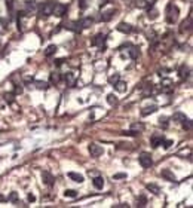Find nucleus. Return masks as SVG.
Returning <instances> with one entry per match:
<instances>
[{"mask_svg":"<svg viewBox=\"0 0 193 208\" xmlns=\"http://www.w3.org/2000/svg\"><path fill=\"white\" fill-rule=\"evenodd\" d=\"M54 5L55 2H48V3H42L39 6V16H49L52 15V11H54Z\"/></svg>","mask_w":193,"mask_h":208,"instance_id":"obj_1","label":"nucleus"},{"mask_svg":"<svg viewBox=\"0 0 193 208\" xmlns=\"http://www.w3.org/2000/svg\"><path fill=\"white\" fill-rule=\"evenodd\" d=\"M138 160H140V165H141L143 168H150V167L153 165V159H152L150 153H147V152H143V153L140 155Z\"/></svg>","mask_w":193,"mask_h":208,"instance_id":"obj_2","label":"nucleus"},{"mask_svg":"<svg viewBox=\"0 0 193 208\" xmlns=\"http://www.w3.org/2000/svg\"><path fill=\"white\" fill-rule=\"evenodd\" d=\"M166 19L168 22H175L177 18H178V9L174 6V5H168L166 6Z\"/></svg>","mask_w":193,"mask_h":208,"instance_id":"obj_3","label":"nucleus"},{"mask_svg":"<svg viewBox=\"0 0 193 208\" xmlns=\"http://www.w3.org/2000/svg\"><path fill=\"white\" fill-rule=\"evenodd\" d=\"M88 149H89L91 156H94V158H98V156H101L104 153V149L101 146H98V144H95V143H91Z\"/></svg>","mask_w":193,"mask_h":208,"instance_id":"obj_4","label":"nucleus"},{"mask_svg":"<svg viewBox=\"0 0 193 208\" xmlns=\"http://www.w3.org/2000/svg\"><path fill=\"white\" fill-rule=\"evenodd\" d=\"M67 12V6L62 5V3H57L54 5V11H52V15H57V16H64Z\"/></svg>","mask_w":193,"mask_h":208,"instance_id":"obj_5","label":"nucleus"},{"mask_svg":"<svg viewBox=\"0 0 193 208\" xmlns=\"http://www.w3.org/2000/svg\"><path fill=\"white\" fill-rule=\"evenodd\" d=\"M65 27H67L68 30H71V31H75V33H80L82 28H83L82 21H71V22H68Z\"/></svg>","mask_w":193,"mask_h":208,"instance_id":"obj_6","label":"nucleus"},{"mask_svg":"<svg viewBox=\"0 0 193 208\" xmlns=\"http://www.w3.org/2000/svg\"><path fill=\"white\" fill-rule=\"evenodd\" d=\"M42 180H43L45 184H48V186H54V183H55V177L49 171H43L42 173Z\"/></svg>","mask_w":193,"mask_h":208,"instance_id":"obj_7","label":"nucleus"},{"mask_svg":"<svg viewBox=\"0 0 193 208\" xmlns=\"http://www.w3.org/2000/svg\"><path fill=\"white\" fill-rule=\"evenodd\" d=\"M160 175L165 180H168V181H177V178H175V175H174V173L171 170H162L160 171Z\"/></svg>","mask_w":193,"mask_h":208,"instance_id":"obj_8","label":"nucleus"},{"mask_svg":"<svg viewBox=\"0 0 193 208\" xmlns=\"http://www.w3.org/2000/svg\"><path fill=\"white\" fill-rule=\"evenodd\" d=\"M150 141H152V146L153 147H159L163 141V135L162 134H155L152 138H150Z\"/></svg>","mask_w":193,"mask_h":208,"instance_id":"obj_9","label":"nucleus"},{"mask_svg":"<svg viewBox=\"0 0 193 208\" xmlns=\"http://www.w3.org/2000/svg\"><path fill=\"white\" fill-rule=\"evenodd\" d=\"M104 40H106V34L100 33V34H97V36L94 37V40H92V45H94V46L103 45V43H104Z\"/></svg>","mask_w":193,"mask_h":208,"instance_id":"obj_10","label":"nucleus"},{"mask_svg":"<svg viewBox=\"0 0 193 208\" xmlns=\"http://www.w3.org/2000/svg\"><path fill=\"white\" fill-rule=\"evenodd\" d=\"M117 30L120 33H131L132 31V27L129 24H126V22H120V24L117 26Z\"/></svg>","mask_w":193,"mask_h":208,"instance_id":"obj_11","label":"nucleus"},{"mask_svg":"<svg viewBox=\"0 0 193 208\" xmlns=\"http://www.w3.org/2000/svg\"><path fill=\"white\" fill-rule=\"evenodd\" d=\"M92 183H94V187L98 189V190L104 187V178H103V177H95Z\"/></svg>","mask_w":193,"mask_h":208,"instance_id":"obj_12","label":"nucleus"},{"mask_svg":"<svg viewBox=\"0 0 193 208\" xmlns=\"http://www.w3.org/2000/svg\"><path fill=\"white\" fill-rule=\"evenodd\" d=\"M158 110V106H149V107H144L141 111V116H147V114H152Z\"/></svg>","mask_w":193,"mask_h":208,"instance_id":"obj_13","label":"nucleus"},{"mask_svg":"<svg viewBox=\"0 0 193 208\" xmlns=\"http://www.w3.org/2000/svg\"><path fill=\"white\" fill-rule=\"evenodd\" d=\"M68 177L71 178V180H75L76 183H83V175L82 174H77V173H68Z\"/></svg>","mask_w":193,"mask_h":208,"instance_id":"obj_14","label":"nucleus"},{"mask_svg":"<svg viewBox=\"0 0 193 208\" xmlns=\"http://www.w3.org/2000/svg\"><path fill=\"white\" fill-rule=\"evenodd\" d=\"M146 187H147V189H149V190H150L152 193H155V195H159V193H160V187L158 186V184H153V183H149V184H147V186H146Z\"/></svg>","mask_w":193,"mask_h":208,"instance_id":"obj_15","label":"nucleus"},{"mask_svg":"<svg viewBox=\"0 0 193 208\" xmlns=\"http://www.w3.org/2000/svg\"><path fill=\"white\" fill-rule=\"evenodd\" d=\"M34 86L40 91H46L48 88H49V85H48V82H43V80H36L34 82Z\"/></svg>","mask_w":193,"mask_h":208,"instance_id":"obj_16","label":"nucleus"},{"mask_svg":"<svg viewBox=\"0 0 193 208\" xmlns=\"http://www.w3.org/2000/svg\"><path fill=\"white\" fill-rule=\"evenodd\" d=\"M57 46L55 45H49V46H48V48H46V51H45V57H51V55H54L55 52H57Z\"/></svg>","mask_w":193,"mask_h":208,"instance_id":"obj_17","label":"nucleus"},{"mask_svg":"<svg viewBox=\"0 0 193 208\" xmlns=\"http://www.w3.org/2000/svg\"><path fill=\"white\" fill-rule=\"evenodd\" d=\"M114 88H116V91H119V92H125V91H126V83L122 82V80H117V82L114 83Z\"/></svg>","mask_w":193,"mask_h":208,"instance_id":"obj_18","label":"nucleus"},{"mask_svg":"<svg viewBox=\"0 0 193 208\" xmlns=\"http://www.w3.org/2000/svg\"><path fill=\"white\" fill-rule=\"evenodd\" d=\"M113 13H114V9H110V11H107V12H104V13H103L101 19H103L104 22H109V21L113 18Z\"/></svg>","mask_w":193,"mask_h":208,"instance_id":"obj_19","label":"nucleus"},{"mask_svg":"<svg viewBox=\"0 0 193 208\" xmlns=\"http://www.w3.org/2000/svg\"><path fill=\"white\" fill-rule=\"evenodd\" d=\"M64 80L67 82V85L73 86V85H75V76H73V73H67V75H64Z\"/></svg>","mask_w":193,"mask_h":208,"instance_id":"obj_20","label":"nucleus"},{"mask_svg":"<svg viewBox=\"0 0 193 208\" xmlns=\"http://www.w3.org/2000/svg\"><path fill=\"white\" fill-rule=\"evenodd\" d=\"M138 55H140V49L135 48V46H131V49H129V57H131L132 60H137Z\"/></svg>","mask_w":193,"mask_h":208,"instance_id":"obj_21","label":"nucleus"},{"mask_svg":"<svg viewBox=\"0 0 193 208\" xmlns=\"http://www.w3.org/2000/svg\"><path fill=\"white\" fill-rule=\"evenodd\" d=\"M172 119H174L175 122H181V121H184V119H186V114H184V113H181V111H175V113H174V116H172Z\"/></svg>","mask_w":193,"mask_h":208,"instance_id":"obj_22","label":"nucleus"},{"mask_svg":"<svg viewBox=\"0 0 193 208\" xmlns=\"http://www.w3.org/2000/svg\"><path fill=\"white\" fill-rule=\"evenodd\" d=\"M190 27H192V16H189V19H187V22L184 21L183 24H181V31H186V30H190Z\"/></svg>","mask_w":193,"mask_h":208,"instance_id":"obj_23","label":"nucleus"},{"mask_svg":"<svg viewBox=\"0 0 193 208\" xmlns=\"http://www.w3.org/2000/svg\"><path fill=\"white\" fill-rule=\"evenodd\" d=\"M26 9H27V12H33L36 9L34 0H28V2H26Z\"/></svg>","mask_w":193,"mask_h":208,"instance_id":"obj_24","label":"nucleus"},{"mask_svg":"<svg viewBox=\"0 0 193 208\" xmlns=\"http://www.w3.org/2000/svg\"><path fill=\"white\" fill-rule=\"evenodd\" d=\"M181 125H183V128L186 129V131H190L192 129V121L190 119H184V121H181Z\"/></svg>","mask_w":193,"mask_h":208,"instance_id":"obj_25","label":"nucleus"},{"mask_svg":"<svg viewBox=\"0 0 193 208\" xmlns=\"http://www.w3.org/2000/svg\"><path fill=\"white\" fill-rule=\"evenodd\" d=\"M6 201H9V202H13V204H18V193L16 192H12L8 198H6Z\"/></svg>","mask_w":193,"mask_h":208,"instance_id":"obj_26","label":"nucleus"},{"mask_svg":"<svg viewBox=\"0 0 193 208\" xmlns=\"http://www.w3.org/2000/svg\"><path fill=\"white\" fill-rule=\"evenodd\" d=\"M61 80L60 73H51V83H58Z\"/></svg>","mask_w":193,"mask_h":208,"instance_id":"obj_27","label":"nucleus"},{"mask_svg":"<svg viewBox=\"0 0 193 208\" xmlns=\"http://www.w3.org/2000/svg\"><path fill=\"white\" fill-rule=\"evenodd\" d=\"M138 205L137 207H146V204H147V198L144 196V195H141L140 198H138V202H137Z\"/></svg>","mask_w":193,"mask_h":208,"instance_id":"obj_28","label":"nucleus"},{"mask_svg":"<svg viewBox=\"0 0 193 208\" xmlns=\"http://www.w3.org/2000/svg\"><path fill=\"white\" fill-rule=\"evenodd\" d=\"M134 3H135V6H137V8H140V9H141V8H146V6H147V0H135Z\"/></svg>","mask_w":193,"mask_h":208,"instance_id":"obj_29","label":"nucleus"},{"mask_svg":"<svg viewBox=\"0 0 193 208\" xmlns=\"http://www.w3.org/2000/svg\"><path fill=\"white\" fill-rule=\"evenodd\" d=\"M64 195H65L67 198H76V196H77V192H76V190L68 189V190H65V192H64Z\"/></svg>","mask_w":193,"mask_h":208,"instance_id":"obj_30","label":"nucleus"},{"mask_svg":"<svg viewBox=\"0 0 193 208\" xmlns=\"http://www.w3.org/2000/svg\"><path fill=\"white\" fill-rule=\"evenodd\" d=\"M3 97H5V101H6L8 104H12V103L15 101V98H13L15 95H13V94H5Z\"/></svg>","mask_w":193,"mask_h":208,"instance_id":"obj_31","label":"nucleus"},{"mask_svg":"<svg viewBox=\"0 0 193 208\" xmlns=\"http://www.w3.org/2000/svg\"><path fill=\"white\" fill-rule=\"evenodd\" d=\"M107 101H109V104H111V106H113V104H116V103H117V98H116V95H114V94H109V95H107Z\"/></svg>","mask_w":193,"mask_h":208,"instance_id":"obj_32","label":"nucleus"},{"mask_svg":"<svg viewBox=\"0 0 193 208\" xmlns=\"http://www.w3.org/2000/svg\"><path fill=\"white\" fill-rule=\"evenodd\" d=\"M122 134H123V135H128V137H137V135H140V131L131 129V131H123Z\"/></svg>","mask_w":193,"mask_h":208,"instance_id":"obj_33","label":"nucleus"},{"mask_svg":"<svg viewBox=\"0 0 193 208\" xmlns=\"http://www.w3.org/2000/svg\"><path fill=\"white\" fill-rule=\"evenodd\" d=\"M82 21V26H83V28H88L91 24H92V19L91 18H85V19H80Z\"/></svg>","mask_w":193,"mask_h":208,"instance_id":"obj_34","label":"nucleus"},{"mask_svg":"<svg viewBox=\"0 0 193 208\" xmlns=\"http://www.w3.org/2000/svg\"><path fill=\"white\" fill-rule=\"evenodd\" d=\"M186 72H187V67H186L184 64H183V65H180V76H181L183 79L187 76V75H186Z\"/></svg>","mask_w":193,"mask_h":208,"instance_id":"obj_35","label":"nucleus"},{"mask_svg":"<svg viewBox=\"0 0 193 208\" xmlns=\"http://www.w3.org/2000/svg\"><path fill=\"white\" fill-rule=\"evenodd\" d=\"M162 144H163V147H165V149H170V147L172 146V140H165V138H163Z\"/></svg>","mask_w":193,"mask_h":208,"instance_id":"obj_36","label":"nucleus"},{"mask_svg":"<svg viewBox=\"0 0 193 208\" xmlns=\"http://www.w3.org/2000/svg\"><path fill=\"white\" fill-rule=\"evenodd\" d=\"M119 79H120V77H119V75H114V76H111V77L109 79V82H110L111 85H114V83H116V82H117Z\"/></svg>","mask_w":193,"mask_h":208,"instance_id":"obj_37","label":"nucleus"},{"mask_svg":"<svg viewBox=\"0 0 193 208\" xmlns=\"http://www.w3.org/2000/svg\"><path fill=\"white\" fill-rule=\"evenodd\" d=\"M132 129H138V131H143V129H144V125H141V124H132Z\"/></svg>","mask_w":193,"mask_h":208,"instance_id":"obj_38","label":"nucleus"},{"mask_svg":"<svg viewBox=\"0 0 193 208\" xmlns=\"http://www.w3.org/2000/svg\"><path fill=\"white\" fill-rule=\"evenodd\" d=\"M166 121H168L166 118H160V119H159V122H160V125H162L163 128H168V122H166Z\"/></svg>","mask_w":193,"mask_h":208,"instance_id":"obj_39","label":"nucleus"},{"mask_svg":"<svg viewBox=\"0 0 193 208\" xmlns=\"http://www.w3.org/2000/svg\"><path fill=\"white\" fill-rule=\"evenodd\" d=\"M79 6H80V9H86V8H88L86 0H79Z\"/></svg>","mask_w":193,"mask_h":208,"instance_id":"obj_40","label":"nucleus"},{"mask_svg":"<svg viewBox=\"0 0 193 208\" xmlns=\"http://www.w3.org/2000/svg\"><path fill=\"white\" fill-rule=\"evenodd\" d=\"M22 91H24V89H22L21 85H16V86H15V94H22Z\"/></svg>","mask_w":193,"mask_h":208,"instance_id":"obj_41","label":"nucleus"},{"mask_svg":"<svg viewBox=\"0 0 193 208\" xmlns=\"http://www.w3.org/2000/svg\"><path fill=\"white\" fill-rule=\"evenodd\" d=\"M125 177H126V174H114V175H113V178H114V180H119V178H125Z\"/></svg>","mask_w":193,"mask_h":208,"instance_id":"obj_42","label":"nucleus"},{"mask_svg":"<svg viewBox=\"0 0 193 208\" xmlns=\"http://www.w3.org/2000/svg\"><path fill=\"white\" fill-rule=\"evenodd\" d=\"M156 16H158V12H156L155 9H153L152 12H149V18H152V19H153V18H156Z\"/></svg>","mask_w":193,"mask_h":208,"instance_id":"obj_43","label":"nucleus"},{"mask_svg":"<svg viewBox=\"0 0 193 208\" xmlns=\"http://www.w3.org/2000/svg\"><path fill=\"white\" fill-rule=\"evenodd\" d=\"M28 201H30V202H34V201H36V196L30 193V195H28Z\"/></svg>","mask_w":193,"mask_h":208,"instance_id":"obj_44","label":"nucleus"},{"mask_svg":"<svg viewBox=\"0 0 193 208\" xmlns=\"http://www.w3.org/2000/svg\"><path fill=\"white\" fill-rule=\"evenodd\" d=\"M0 202H6V198L3 195H0Z\"/></svg>","mask_w":193,"mask_h":208,"instance_id":"obj_45","label":"nucleus"},{"mask_svg":"<svg viewBox=\"0 0 193 208\" xmlns=\"http://www.w3.org/2000/svg\"><path fill=\"white\" fill-rule=\"evenodd\" d=\"M55 64H57V65H61V64H62V60H57Z\"/></svg>","mask_w":193,"mask_h":208,"instance_id":"obj_46","label":"nucleus"}]
</instances>
